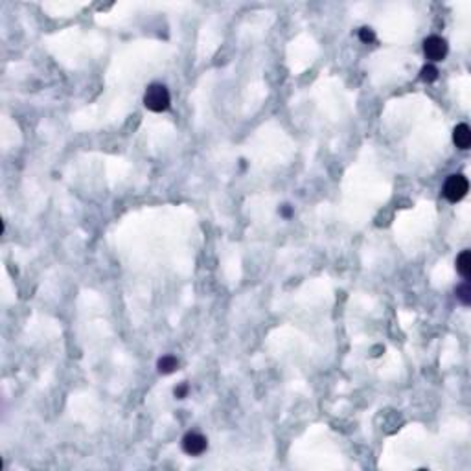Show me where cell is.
Instances as JSON below:
<instances>
[{
    "label": "cell",
    "instance_id": "cell-1",
    "mask_svg": "<svg viewBox=\"0 0 471 471\" xmlns=\"http://www.w3.org/2000/svg\"><path fill=\"white\" fill-rule=\"evenodd\" d=\"M171 103V98L168 88L162 83H151L146 88V94H144V105L148 107L149 111L153 112H164L168 111V107Z\"/></svg>",
    "mask_w": 471,
    "mask_h": 471
},
{
    "label": "cell",
    "instance_id": "cell-2",
    "mask_svg": "<svg viewBox=\"0 0 471 471\" xmlns=\"http://www.w3.org/2000/svg\"><path fill=\"white\" fill-rule=\"evenodd\" d=\"M467 190H469V182H467L466 177L460 175V173L458 175H449L445 184H443V195H445L448 201L457 203L467 194Z\"/></svg>",
    "mask_w": 471,
    "mask_h": 471
},
{
    "label": "cell",
    "instance_id": "cell-3",
    "mask_svg": "<svg viewBox=\"0 0 471 471\" xmlns=\"http://www.w3.org/2000/svg\"><path fill=\"white\" fill-rule=\"evenodd\" d=\"M423 52L425 56L433 61H442L448 56V42L445 39L438 37V35H431L423 41Z\"/></svg>",
    "mask_w": 471,
    "mask_h": 471
},
{
    "label": "cell",
    "instance_id": "cell-4",
    "mask_svg": "<svg viewBox=\"0 0 471 471\" xmlns=\"http://www.w3.org/2000/svg\"><path fill=\"white\" fill-rule=\"evenodd\" d=\"M208 442L206 438H204L203 434L199 433H188L182 438V449H184L188 455H201V453H204V449H206Z\"/></svg>",
    "mask_w": 471,
    "mask_h": 471
},
{
    "label": "cell",
    "instance_id": "cell-5",
    "mask_svg": "<svg viewBox=\"0 0 471 471\" xmlns=\"http://www.w3.org/2000/svg\"><path fill=\"white\" fill-rule=\"evenodd\" d=\"M453 142L460 149H467L471 146V129L466 124H460L453 131Z\"/></svg>",
    "mask_w": 471,
    "mask_h": 471
},
{
    "label": "cell",
    "instance_id": "cell-6",
    "mask_svg": "<svg viewBox=\"0 0 471 471\" xmlns=\"http://www.w3.org/2000/svg\"><path fill=\"white\" fill-rule=\"evenodd\" d=\"M457 271L462 278H469L471 274V252L469 250H462L457 258Z\"/></svg>",
    "mask_w": 471,
    "mask_h": 471
},
{
    "label": "cell",
    "instance_id": "cell-7",
    "mask_svg": "<svg viewBox=\"0 0 471 471\" xmlns=\"http://www.w3.org/2000/svg\"><path fill=\"white\" fill-rule=\"evenodd\" d=\"M177 366H179V361L173 356H164L158 359V372L160 374H171V372H175Z\"/></svg>",
    "mask_w": 471,
    "mask_h": 471
},
{
    "label": "cell",
    "instance_id": "cell-8",
    "mask_svg": "<svg viewBox=\"0 0 471 471\" xmlns=\"http://www.w3.org/2000/svg\"><path fill=\"white\" fill-rule=\"evenodd\" d=\"M457 298L462 302L464 305H469L471 302V289H469V284H462V286L457 287Z\"/></svg>",
    "mask_w": 471,
    "mask_h": 471
},
{
    "label": "cell",
    "instance_id": "cell-9",
    "mask_svg": "<svg viewBox=\"0 0 471 471\" xmlns=\"http://www.w3.org/2000/svg\"><path fill=\"white\" fill-rule=\"evenodd\" d=\"M436 78H438V68L433 65H427L421 68V74H420V79L421 81H427V83H431V81H436Z\"/></svg>",
    "mask_w": 471,
    "mask_h": 471
},
{
    "label": "cell",
    "instance_id": "cell-10",
    "mask_svg": "<svg viewBox=\"0 0 471 471\" xmlns=\"http://www.w3.org/2000/svg\"><path fill=\"white\" fill-rule=\"evenodd\" d=\"M359 39L363 42H374L375 41V33H374V30L372 28H361L359 30Z\"/></svg>",
    "mask_w": 471,
    "mask_h": 471
},
{
    "label": "cell",
    "instance_id": "cell-11",
    "mask_svg": "<svg viewBox=\"0 0 471 471\" xmlns=\"http://www.w3.org/2000/svg\"><path fill=\"white\" fill-rule=\"evenodd\" d=\"M186 392H188V385H180L179 388H175V396L179 397V399H182V397L186 396Z\"/></svg>",
    "mask_w": 471,
    "mask_h": 471
},
{
    "label": "cell",
    "instance_id": "cell-12",
    "mask_svg": "<svg viewBox=\"0 0 471 471\" xmlns=\"http://www.w3.org/2000/svg\"><path fill=\"white\" fill-rule=\"evenodd\" d=\"M280 212H282V216L289 217V216H291V206H289V204H284V206L280 208Z\"/></svg>",
    "mask_w": 471,
    "mask_h": 471
}]
</instances>
